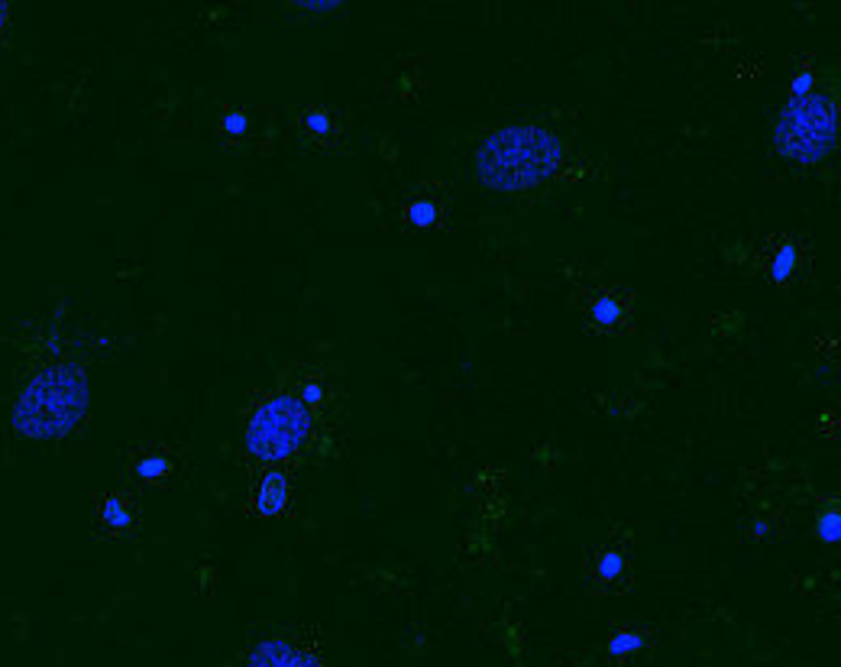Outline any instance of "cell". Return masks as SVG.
I'll use <instances>...</instances> for the list:
<instances>
[{
	"label": "cell",
	"mask_w": 841,
	"mask_h": 667,
	"mask_svg": "<svg viewBox=\"0 0 841 667\" xmlns=\"http://www.w3.org/2000/svg\"><path fill=\"white\" fill-rule=\"evenodd\" d=\"M88 376L72 363H49L23 383L13 405V428L23 438L49 441L72 434L88 412Z\"/></svg>",
	"instance_id": "obj_1"
},
{
	"label": "cell",
	"mask_w": 841,
	"mask_h": 667,
	"mask_svg": "<svg viewBox=\"0 0 841 667\" xmlns=\"http://www.w3.org/2000/svg\"><path fill=\"white\" fill-rule=\"evenodd\" d=\"M563 159V143L544 127H505L476 153V172L489 188L525 192L547 182Z\"/></svg>",
	"instance_id": "obj_2"
},
{
	"label": "cell",
	"mask_w": 841,
	"mask_h": 667,
	"mask_svg": "<svg viewBox=\"0 0 841 667\" xmlns=\"http://www.w3.org/2000/svg\"><path fill=\"white\" fill-rule=\"evenodd\" d=\"M314 434V412L295 392H275L246 418L243 447L256 464L282 467L308 447Z\"/></svg>",
	"instance_id": "obj_3"
},
{
	"label": "cell",
	"mask_w": 841,
	"mask_h": 667,
	"mask_svg": "<svg viewBox=\"0 0 841 667\" xmlns=\"http://www.w3.org/2000/svg\"><path fill=\"white\" fill-rule=\"evenodd\" d=\"M838 143V101L829 91H812L809 98H790L777 117L774 146L803 166H816Z\"/></svg>",
	"instance_id": "obj_4"
},
{
	"label": "cell",
	"mask_w": 841,
	"mask_h": 667,
	"mask_svg": "<svg viewBox=\"0 0 841 667\" xmlns=\"http://www.w3.org/2000/svg\"><path fill=\"white\" fill-rule=\"evenodd\" d=\"M243 667H324V661L311 648L292 642V638L269 635L250 645Z\"/></svg>",
	"instance_id": "obj_5"
},
{
	"label": "cell",
	"mask_w": 841,
	"mask_h": 667,
	"mask_svg": "<svg viewBox=\"0 0 841 667\" xmlns=\"http://www.w3.org/2000/svg\"><path fill=\"white\" fill-rule=\"evenodd\" d=\"M288 499H292V483H288L285 470L279 467L266 470L256 489V515L275 519V515H282L288 509Z\"/></svg>",
	"instance_id": "obj_6"
},
{
	"label": "cell",
	"mask_w": 841,
	"mask_h": 667,
	"mask_svg": "<svg viewBox=\"0 0 841 667\" xmlns=\"http://www.w3.org/2000/svg\"><path fill=\"white\" fill-rule=\"evenodd\" d=\"M816 538L825 544H835L841 538V512H838V502H829V506H822L816 515Z\"/></svg>",
	"instance_id": "obj_7"
},
{
	"label": "cell",
	"mask_w": 841,
	"mask_h": 667,
	"mask_svg": "<svg viewBox=\"0 0 841 667\" xmlns=\"http://www.w3.org/2000/svg\"><path fill=\"white\" fill-rule=\"evenodd\" d=\"M796 263H799V247L796 243H783V247L777 250V256H774V266H770V279L787 282L793 276Z\"/></svg>",
	"instance_id": "obj_8"
},
{
	"label": "cell",
	"mask_w": 841,
	"mask_h": 667,
	"mask_svg": "<svg viewBox=\"0 0 841 667\" xmlns=\"http://www.w3.org/2000/svg\"><path fill=\"white\" fill-rule=\"evenodd\" d=\"M589 311H592V321L602 324V328H615V324L622 321V302H618V298H612V295L596 298Z\"/></svg>",
	"instance_id": "obj_9"
},
{
	"label": "cell",
	"mask_w": 841,
	"mask_h": 667,
	"mask_svg": "<svg viewBox=\"0 0 841 667\" xmlns=\"http://www.w3.org/2000/svg\"><path fill=\"white\" fill-rule=\"evenodd\" d=\"M644 642H647V638H644L641 632H631V629L615 632V635L609 638V655H615V658H628V655H634V651H641V648H644Z\"/></svg>",
	"instance_id": "obj_10"
},
{
	"label": "cell",
	"mask_w": 841,
	"mask_h": 667,
	"mask_svg": "<svg viewBox=\"0 0 841 667\" xmlns=\"http://www.w3.org/2000/svg\"><path fill=\"white\" fill-rule=\"evenodd\" d=\"M104 522L114 528V532H123V528H130V522H133V512H130V506L127 502H123L120 496H110L107 502H104Z\"/></svg>",
	"instance_id": "obj_11"
},
{
	"label": "cell",
	"mask_w": 841,
	"mask_h": 667,
	"mask_svg": "<svg viewBox=\"0 0 841 667\" xmlns=\"http://www.w3.org/2000/svg\"><path fill=\"white\" fill-rule=\"evenodd\" d=\"M172 470V460L169 457H162V454H149L143 457L140 464H136V473L143 476V480H162L165 473Z\"/></svg>",
	"instance_id": "obj_12"
},
{
	"label": "cell",
	"mask_w": 841,
	"mask_h": 667,
	"mask_svg": "<svg viewBox=\"0 0 841 667\" xmlns=\"http://www.w3.org/2000/svg\"><path fill=\"white\" fill-rule=\"evenodd\" d=\"M295 396L305 402L311 412L314 408H321L324 402H327V386L321 383V379H305V383H301V389L295 392Z\"/></svg>",
	"instance_id": "obj_13"
},
{
	"label": "cell",
	"mask_w": 841,
	"mask_h": 667,
	"mask_svg": "<svg viewBox=\"0 0 841 667\" xmlns=\"http://www.w3.org/2000/svg\"><path fill=\"white\" fill-rule=\"evenodd\" d=\"M622 570H625V554L622 551H605L599 557V577L605 583H612V580L622 577Z\"/></svg>",
	"instance_id": "obj_14"
},
{
	"label": "cell",
	"mask_w": 841,
	"mask_h": 667,
	"mask_svg": "<svg viewBox=\"0 0 841 667\" xmlns=\"http://www.w3.org/2000/svg\"><path fill=\"white\" fill-rule=\"evenodd\" d=\"M408 221L415 224V227H434V221H437V208L431 201H415L408 208Z\"/></svg>",
	"instance_id": "obj_15"
},
{
	"label": "cell",
	"mask_w": 841,
	"mask_h": 667,
	"mask_svg": "<svg viewBox=\"0 0 841 667\" xmlns=\"http://www.w3.org/2000/svg\"><path fill=\"white\" fill-rule=\"evenodd\" d=\"M816 91V72H809V68H799L790 81V98H809V94Z\"/></svg>",
	"instance_id": "obj_16"
},
{
	"label": "cell",
	"mask_w": 841,
	"mask_h": 667,
	"mask_svg": "<svg viewBox=\"0 0 841 667\" xmlns=\"http://www.w3.org/2000/svg\"><path fill=\"white\" fill-rule=\"evenodd\" d=\"M305 127H308L311 133H317V136H327V133H330V114H327V111H311V114L305 117Z\"/></svg>",
	"instance_id": "obj_17"
},
{
	"label": "cell",
	"mask_w": 841,
	"mask_h": 667,
	"mask_svg": "<svg viewBox=\"0 0 841 667\" xmlns=\"http://www.w3.org/2000/svg\"><path fill=\"white\" fill-rule=\"evenodd\" d=\"M224 127H227V133H243V130H246V120H243V114H227V117H224Z\"/></svg>",
	"instance_id": "obj_18"
},
{
	"label": "cell",
	"mask_w": 841,
	"mask_h": 667,
	"mask_svg": "<svg viewBox=\"0 0 841 667\" xmlns=\"http://www.w3.org/2000/svg\"><path fill=\"white\" fill-rule=\"evenodd\" d=\"M7 17H10V10L0 4V36H4V30H7Z\"/></svg>",
	"instance_id": "obj_19"
},
{
	"label": "cell",
	"mask_w": 841,
	"mask_h": 667,
	"mask_svg": "<svg viewBox=\"0 0 841 667\" xmlns=\"http://www.w3.org/2000/svg\"><path fill=\"white\" fill-rule=\"evenodd\" d=\"M751 532H754V535H767V522H757V525L751 528Z\"/></svg>",
	"instance_id": "obj_20"
}]
</instances>
